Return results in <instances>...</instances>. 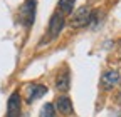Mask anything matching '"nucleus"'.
Here are the masks:
<instances>
[{"instance_id":"obj_1","label":"nucleus","mask_w":121,"mask_h":117,"mask_svg":"<svg viewBox=\"0 0 121 117\" xmlns=\"http://www.w3.org/2000/svg\"><path fill=\"white\" fill-rule=\"evenodd\" d=\"M35 5H37L35 0H25V4H24L22 8H20L19 19H20V22H22L27 28L32 27V23H34V20H35Z\"/></svg>"},{"instance_id":"obj_2","label":"nucleus","mask_w":121,"mask_h":117,"mask_svg":"<svg viewBox=\"0 0 121 117\" xmlns=\"http://www.w3.org/2000/svg\"><path fill=\"white\" fill-rule=\"evenodd\" d=\"M91 15H93V10H91L89 7H81V8H78L72 13L71 25L72 27H86L91 22Z\"/></svg>"},{"instance_id":"obj_3","label":"nucleus","mask_w":121,"mask_h":117,"mask_svg":"<svg viewBox=\"0 0 121 117\" xmlns=\"http://www.w3.org/2000/svg\"><path fill=\"white\" fill-rule=\"evenodd\" d=\"M62 27H64V17H62V13H54V15L51 17V22H49V37L51 39H56L60 34Z\"/></svg>"},{"instance_id":"obj_4","label":"nucleus","mask_w":121,"mask_h":117,"mask_svg":"<svg viewBox=\"0 0 121 117\" xmlns=\"http://www.w3.org/2000/svg\"><path fill=\"white\" fill-rule=\"evenodd\" d=\"M7 117H20V95L13 92L7 102Z\"/></svg>"},{"instance_id":"obj_5","label":"nucleus","mask_w":121,"mask_h":117,"mask_svg":"<svg viewBox=\"0 0 121 117\" xmlns=\"http://www.w3.org/2000/svg\"><path fill=\"white\" fill-rule=\"evenodd\" d=\"M44 94H47V87L45 85H40V84L29 85V89H27V102L32 104V102H35L37 99H40Z\"/></svg>"},{"instance_id":"obj_6","label":"nucleus","mask_w":121,"mask_h":117,"mask_svg":"<svg viewBox=\"0 0 121 117\" xmlns=\"http://www.w3.org/2000/svg\"><path fill=\"white\" fill-rule=\"evenodd\" d=\"M118 82H119V74H118L116 70L106 72V74L103 75V79H101V85H103V89H106V90L113 89Z\"/></svg>"},{"instance_id":"obj_7","label":"nucleus","mask_w":121,"mask_h":117,"mask_svg":"<svg viewBox=\"0 0 121 117\" xmlns=\"http://www.w3.org/2000/svg\"><path fill=\"white\" fill-rule=\"evenodd\" d=\"M56 110H59L62 115H69L72 114V102L67 95H60L56 100Z\"/></svg>"},{"instance_id":"obj_8","label":"nucleus","mask_w":121,"mask_h":117,"mask_svg":"<svg viewBox=\"0 0 121 117\" xmlns=\"http://www.w3.org/2000/svg\"><path fill=\"white\" fill-rule=\"evenodd\" d=\"M56 85L59 90H69V85H71V75H69V69H64L62 72H59L57 77H56Z\"/></svg>"},{"instance_id":"obj_9","label":"nucleus","mask_w":121,"mask_h":117,"mask_svg":"<svg viewBox=\"0 0 121 117\" xmlns=\"http://www.w3.org/2000/svg\"><path fill=\"white\" fill-rule=\"evenodd\" d=\"M76 4V0H59V10L62 13H72V7Z\"/></svg>"},{"instance_id":"obj_10","label":"nucleus","mask_w":121,"mask_h":117,"mask_svg":"<svg viewBox=\"0 0 121 117\" xmlns=\"http://www.w3.org/2000/svg\"><path fill=\"white\" fill-rule=\"evenodd\" d=\"M39 117H56V107L52 104L42 105V110H40V115Z\"/></svg>"},{"instance_id":"obj_11","label":"nucleus","mask_w":121,"mask_h":117,"mask_svg":"<svg viewBox=\"0 0 121 117\" xmlns=\"http://www.w3.org/2000/svg\"><path fill=\"white\" fill-rule=\"evenodd\" d=\"M119 117H121V115H119Z\"/></svg>"}]
</instances>
